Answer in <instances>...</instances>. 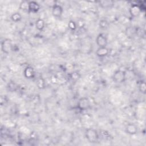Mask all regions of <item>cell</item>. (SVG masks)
Listing matches in <instances>:
<instances>
[{
  "label": "cell",
  "instance_id": "1",
  "mask_svg": "<svg viewBox=\"0 0 146 146\" xmlns=\"http://www.w3.org/2000/svg\"><path fill=\"white\" fill-rule=\"evenodd\" d=\"M85 137L87 141L91 143H95L99 139L98 131L93 128H89L86 130Z\"/></svg>",
  "mask_w": 146,
  "mask_h": 146
},
{
  "label": "cell",
  "instance_id": "2",
  "mask_svg": "<svg viewBox=\"0 0 146 146\" xmlns=\"http://www.w3.org/2000/svg\"><path fill=\"white\" fill-rule=\"evenodd\" d=\"M126 72L121 70L115 71L112 75L113 81L116 83H122L125 80Z\"/></svg>",
  "mask_w": 146,
  "mask_h": 146
},
{
  "label": "cell",
  "instance_id": "3",
  "mask_svg": "<svg viewBox=\"0 0 146 146\" xmlns=\"http://www.w3.org/2000/svg\"><path fill=\"white\" fill-rule=\"evenodd\" d=\"M91 103L90 99L87 97L80 98L77 103V107L80 111H85L90 108Z\"/></svg>",
  "mask_w": 146,
  "mask_h": 146
},
{
  "label": "cell",
  "instance_id": "4",
  "mask_svg": "<svg viewBox=\"0 0 146 146\" xmlns=\"http://www.w3.org/2000/svg\"><path fill=\"white\" fill-rule=\"evenodd\" d=\"M13 44L12 40L9 38L4 39L1 42V50L3 53L9 54L13 50Z\"/></svg>",
  "mask_w": 146,
  "mask_h": 146
},
{
  "label": "cell",
  "instance_id": "5",
  "mask_svg": "<svg viewBox=\"0 0 146 146\" xmlns=\"http://www.w3.org/2000/svg\"><path fill=\"white\" fill-rule=\"evenodd\" d=\"M142 11L141 7L137 4H132L129 10V14L131 17L136 18L139 17Z\"/></svg>",
  "mask_w": 146,
  "mask_h": 146
},
{
  "label": "cell",
  "instance_id": "6",
  "mask_svg": "<svg viewBox=\"0 0 146 146\" xmlns=\"http://www.w3.org/2000/svg\"><path fill=\"white\" fill-rule=\"evenodd\" d=\"M95 41L99 47H106L108 43V40L106 36L102 33L98 35Z\"/></svg>",
  "mask_w": 146,
  "mask_h": 146
},
{
  "label": "cell",
  "instance_id": "7",
  "mask_svg": "<svg viewBox=\"0 0 146 146\" xmlns=\"http://www.w3.org/2000/svg\"><path fill=\"white\" fill-rule=\"evenodd\" d=\"M63 7L60 5L54 4L52 7V14L55 18H60L63 14Z\"/></svg>",
  "mask_w": 146,
  "mask_h": 146
},
{
  "label": "cell",
  "instance_id": "8",
  "mask_svg": "<svg viewBox=\"0 0 146 146\" xmlns=\"http://www.w3.org/2000/svg\"><path fill=\"white\" fill-rule=\"evenodd\" d=\"M125 132L130 135H136L138 132V127L134 123H128L125 127Z\"/></svg>",
  "mask_w": 146,
  "mask_h": 146
},
{
  "label": "cell",
  "instance_id": "9",
  "mask_svg": "<svg viewBox=\"0 0 146 146\" xmlns=\"http://www.w3.org/2000/svg\"><path fill=\"white\" fill-rule=\"evenodd\" d=\"M40 8V5L36 1H29V11L31 13H37Z\"/></svg>",
  "mask_w": 146,
  "mask_h": 146
},
{
  "label": "cell",
  "instance_id": "10",
  "mask_svg": "<svg viewBox=\"0 0 146 146\" xmlns=\"http://www.w3.org/2000/svg\"><path fill=\"white\" fill-rule=\"evenodd\" d=\"M95 54L98 57L103 58L109 54V49L107 47H99L96 50Z\"/></svg>",
  "mask_w": 146,
  "mask_h": 146
},
{
  "label": "cell",
  "instance_id": "11",
  "mask_svg": "<svg viewBox=\"0 0 146 146\" xmlns=\"http://www.w3.org/2000/svg\"><path fill=\"white\" fill-rule=\"evenodd\" d=\"M23 74L27 79H32L35 76V71L33 67L30 66H27L25 68Z\"/></svg>",
  "mask_w": 146,
  "mask_h": 146
},
{
  "label": "cell",
  "instance_id": "12",
  "mask_svg": "<svg viewBox=\"0 0 146 146\" xmlns=\"http://www.w3.org/2000/svg\"><path fill=\"white\" fill-rule=\"evenodd\" d=\"M113 2L111 0H105L99 1V4L100 7L102 8H110L113 5Z\"/></svg>",
  "mask_w": 146,
  "mask_h": 146
},
{
  "label": "cell",
  "instance_id": "13",
  "mask_svg": "<svg viewBox=\"0 0 146 146\" xmlns=\"http://www.w3.org/2000/svg\"><path fill=\"white\" fill-rule=\"evenodd\" d=\"M45 27V22L43 19L38 18L35 21V27L39 31H42Z\"/></svg>",
  "mask_w": 146,
  "mask_h": 146
},
{
  "label": "cell",
  "instance_id": "14",
  "mask_svg": "<svg viewBox=\"0 0 146 146\" xmlns=\"http://www.w3.org/2000/svg\"><path fill=\"white\" fill-rule=\"evenodd\" d=\"M99 26L101 29L106 30L108 28V27L110 26V23L107 19H102L99 21Z\"/></svg>",
  "mask_w": 146,
  "mask_h": 146
},
{
  "label": "cell",
  "instance_id": "15",
  "mask_svg": "<svg viewBox=\"0 0 146 146\" xmlns=\"http://www.w3.org/2000/svg\"><path fill=\"white\" fill-rule=\"evenodd\" d=\"M22 17L21 14L18 12H15L11 15V19L14 22H18L22 19Z\"/></svg>",
  "mask_w": 146,
  "mask_h": 146
},
{
  "label": "cell",
  "instance_id": "16",
  "mask_svg": "<svg viewBox=\"0 0 146 146\" xmlns=\"http://www.w3.org/2000/svg\"><path fill=\"white\" fill-rule=\"evenodd\" d=\"M29 1H22L19 4V9L23 11H29Z\"/></svg>",
  "mask_w": 146,
  "mask_h": 146
},
{
  "label": "cell",
  "instance_id": "17",
  "mask_svg": "<svg viewBox=\"0 0 146 146\" xmlns=\"http://www.w3.org/2000/svg\"><path fill=\"white\" fill-rule=\"evenodd\" d=\"M70 77L72 80L76 81L80 78L81 75L78 71H74L70 74Z\"/></svg>",
  "mask_w": 146,
  "mask_h": 146
},
{
  "label": "cell",
  "instance_id": "18",
  "mask_svg": "<svg viewBox=\"0 0 146 146\" xmlns=\"http://www.w3.org/2000/svg\"><path fill=\"white\" fill-rule=\"evenodd\" d=\"M139 91L143 94H145L146 92V84L145 83V82L142 81L140 83L139 85Z\"/></svg>",
  "mask_w": 146,
  "mask_h": 146
},
{
  "label": "cell",
  "instance_id": "19",
  "mask_svg": "<svg viewBox=\"0 0 146 146\" xmlns=\"http://www.w3.org/2000/svg\"><path fill=\"white\" fill-rule=\"evenodd\" d=\"M68 27L71 31H74L77 28V23L74 21H70L68 23Z\"/></svg>",
  "mask_w": 146,
  "mask_h": 146
},
{
  "label": "cell",
  "instance_id": "20",
  "mask_svg": "<svg viewBox=\"0 0 146 146\" xmlns=\"http://www.w3.org/2000/svg\"><path fill=\"white\" fill-rule=\"evenodd\" d=\"M7 88H8L9 90H10L11 92H14L17 90V86L16 85L15 83H14L13 82H11L9 84Z\"/></svg>",
  "mask_w": 146,
  "mask_h": 146
}]
</instances>
